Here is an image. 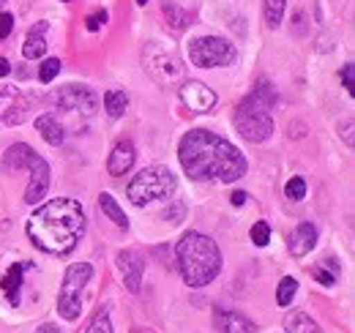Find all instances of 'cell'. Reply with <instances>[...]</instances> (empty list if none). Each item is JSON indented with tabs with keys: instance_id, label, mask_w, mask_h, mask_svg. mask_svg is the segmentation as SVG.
Segmentation results:
<instances>
[{
	"instance_id": "f1b7e54d",
	"label": "cell",
	"mask_w": 355,
	"mask_h": 333,
	"mask_svg": "<svg viewBox=\"0 0 355 333\" xmlns=\"http://www.w3.org/2000/svg\"><path fill=\"white\" fill-rule=\"evenodd\" d=\"M252 241H254V246H268V241H270V227H268L266 221H254V227H252Z\"/></svg>"
},
{
	"instance_id": "4dcf8cb0",
	"label": "cell",
	"mask_w": 355,
	"mask_h": 333,
	"mask_svg": "<svg viewBox=\"0 0 355 333\" xmlns=\"http://www.w3.org/2000/svg\"><path fill=\"white\" fill-rule=\"evenodd\" d=\"M353 74H355V66L353 63H347L345 69H342V83H345V87H347V93L353 96L355 87H353Z\"/></svg>"
},
{
	"instance_id": "2e32d148",
	"label": "cell",
	"mask_w": 355,
	"mask_h": 333,
	"mask_svg": "<svg viewBox=\"0 0 355 333\" xmlns=\"http://www.w3.org/2000/svg\"><path fill=\"white\" fill-rule=\"evenodd\" d=\"M25 268H31V262H14L8 271H6V276H3V282H0V287H3V295H6V300L11 303V306H19V290H22V271Z\"/></svg>"
},
{
	"instance_id": "e0dca14e",
	"label": "cell",
	"mask_w": 355,
	"mask_h": 333,
	"mask_svg": "<svg viewBox=\"0 0 355 333\" xmlns=\"http://www.w3.org/2000/svg\"><path fill=\"white\" fill-rule=\"evenodd\" d=\"M216 325L222 333H254V323L241 311H216Z\"/></svg>"
},
{
	"instance_id": "d6986e66",
	"label": "cell",
	"mask_w": 355,
	"mask_h": 333,
	"mask_svg": "<svg viewBox=\"0 0 355 333\" xmlns=\"http://www.w3.org/2000/svg\"><path fill=\"white\" fill-rule=\"evenodd\" d=\"M36 131H42V137H44L49 145H55V148L63 142V126L58 123L55 115H42V118H36Z\"/></svg>"
},
{
	"instance_id": "8fae6325",
	"label": "cell",
	"mask_w": 355,
	"mask_h": 333,
	"mask_svg": "<svg viewBox=\"0 0 355 333\" xmlns=\"http://www.w3.org/2000/svg\"><path fill=\"white\" fill-rule=\"evenodd\" d=\"M180 101L197 112V115H205L216 107V93L208 87L205 83H197V80H189V83L180 85Z\"/></svg>"
},
{
	"instance_id": "9a60e30c",
	"label": "cell",
	"mask_w": 355,
	"mask_h": 333,
	"mask_svg": "<svg viewBox=\"0 0 355 333\" xmlns=\"http://www.w3.org/2000/svg\"><path fill=\"white\" fill-rule=\"evenodd\" d=\"M314 246H317V227L309 224V221L298 224V227L293 230V235H290V254H293V257H304V254H309Z\"/></svg>"
},
{
	"instance_id": "f35d334b",
	"label": "cell",
	"mask_w": 355,
	"mask_h": 333,
	"mask_svg": "<svg viewBox=\"0 0 355 333\" xmlns=\"http://www.w3.org/2000/svg\"><path fill=\"white\" fill-rule=\"evenodd\" d=\"M36 333H60V331H58L55 325H42V328H39Z\"/></svg>"
},
{
	"instance_id": "ffe728a7",
	"label": "cell",
	"mask_w": 355,
	"mask_h": 333,
	"mask_svg": "<svg viewBox=\"0 0 355 333\" xmlns=\"http://www.w3.org/2000/svg\"><path fill=\"white\" fill-rule=\"evenodd\" d=\"M98 208H101V213H104V216H107L112 224H118L121 230H126V227H129L126 213L121 210V205L115 203V197H112V194H107V191H104V194L98 197Z\"/></svg>"
},
{
	"instance_id": "e575fe53",
	"label": "cell",
	"mask_w": 355,
	"mask_h": 333,
	"mask_svg": "<svg viewBox=\"0 0 355 333\" xmlns=\"http://www.w3.org/2000/svg\"><path fill=\"white\" fill-rule=\"evenodd\" d=\"M339 134H345V142H347V145H350V148H353V121H347V123H345V131H339Z\"/></svg>"
},
{
	"instance_id": "8d00e7d4",
	"label": "cell",
	"mask_w": 355,
	"mask_h": 333,
	"mask_svg": "<svg viewBox=\"0 0 355 333\" xmlns=\"http://www.w3.org/2000/svg\"><path fill=\"white\" fill-rule=\"evenodd\" d=\"M290 137L295 139V137H306V131H304V126H298V123H293L290 126Z\"/></svg>"
},
{
	"instance_id": "6da1fadb",
	"label": "cell",
	"mask_w": 355,
	"mask_h": 333,
	"mask_svg": "<svg viewBox=\"0 0 355 333\" xmlns=\"http://www.w3.org/2000/svg\"><path fill=\"white\" fill-rule=\"evenodd\" d=\"M178 159L191 180L232 183L246 175L243 153L232 142H227L224 137L208 131V128H194V131L183 134V139L178 145Z\"/></svg>"
},
{
	"instance_id": "f546056e",
	"label": "cell",
	"mask_w": 355,
	"mask_h": 333,
	"mask_svg": "<svg viewBox=\"0 0 355 333\" xmlns=\"http://www.w3.org/2000/svg\"><path fill=\"white\" fill-rule=\"evenodd\" d=\"M11 31H14V17H11L8 11H3V14H0V39H8Z\"/></svg>"
},
{
	"instance_id": "9c48e42d",
	"label": "cell",
	"mask_w": 355,
	"mask_h": 333,
	"mask_svg": "<svg viewBox=\"0 0 355 333\" xmlns=\"http://www.w3.org/2000/svg\"><path fill=\"white\" fill-rule=\"evenodd\" d=\"M145 69H148V74L159 85H173V83H178V80H183V74H186V66H183V60H180L178 55L162 52V49H156V46L148 49V55H145Z\"/></svg>"
},
{
	"instance_id": "7c38bea8",
	"label": "cell",
	"mask_w": 355,
	"mask_h": 333,
	"mask_svg": "<svg viewBox=\"0 0 355 333\" xmlns=\"http://www.w3.org/2000/svg\"><path fill=\"white\" fill-rule=\"evenodd\" d=\"M31 101L22 96L19 87H0V121L8 126H17L25 121Z\"/></svg>"
},
{
	"instance_id": "3957f363",
	"label": "cell",
	"mask_w": 355,
	"mask_h": 333,
	"mask_svg": "<svg viewBox=\"0 0 355 333\" xmlns=\"http://www.w3.org/2000/svg\"><path fill=\"white\" fill-rule=\"evenodd\" d=\"M178 268L189 287L211 284L222 271V251L202 232H186L178 244Z\"/></svg>"
},
{
	"instance_id": "277c9868",
	"label": "cell",
	"mask_w": 355,
	"mask_h": 333,
	"mask_svg": "<svg viewBox=\"0 0 355 333\" xmlns=\"http://www.w3.org/2000/svg\"><path fill=\"white\" fill-rule=\"evenodd\" d=\"M276 107V90L268 83H260L235 110V128L243 139L260 145L273 134L270 110Z\"/></svg>"
},
{
	"instance_id": "5b68a950",
	"label": "cell",
	"mask_w": 355,
	"mask_h": 333,
	"mask_svg": "<svg viewBox=\"0 0 355 333\" xmlns=\"http://www.w3.org/2000/svg\"><path fill=\"white\" fill-rule=\"evenodd\" d=\"M22 166L31 169V183H28V191H25V203L36 205L39 200H44L46 189H49V164H46L44 159H42L31 145L17 142V145H11V148L3 153V169H6V172H11V169L17 172V169H22Z\"/></svg>"
},
{
	"instance_id": "30bf717a",
	"label": "cell",
	"mask_w": 355,
	"mask_h": 333,
	"mask_svg": "<svg viewBox=\"0 0 355 333\" xmlns=\"http://www.w3.org/2000/svg\"><path fill=\"white\" fill-rule=\"evenodd\" d=\"M55 104L69 110V112H80V115H96L98 112V96L85 87V85H66L55 93Z\"/></svg>"
},
{
	"instance_id": "8992f818",
	"label": "cell",
	"mask_w": 355,
	"mask_h": 333,
	"mask_svg": "<svg viewBox=\"0 0 355 333\" xmlns=\"http://www.w3.org/2000/svg\"><path fill=\"white\" fill-rule=\"evenodd\" d=\"M178 189V180L175 175L162 164H153V166H145L139 175H134L126 194L132 200L137 208H145L156 200H170L175 194Z\"/></svg>"
},
{
	"instance_id": "74e56055",
	"label": "cell",
	"mask_w": 355,
	"mask_h": 333,
	"mask_svg": "<svg viewBox=\"0 0 355 333\" xmlns=\"http://www.w3.org/2000/svg\"><path fill=\"white\" fill-rule=\"evenodd\" d=\"M11 74V63L6 58H0V77H8Z\"/></svg>"
},
{
	"instance_id": "83f0119b",
	"label": "cell",
	"mask_w": 355,
	"mask_h": 333,
	"mask_svg": "<svg viewBox=\"0 0 355 333\" xmlns=\"http://www.w3.org/2000/svg\"><path fill=\"white\" fill-rule=\"evenodd\" d=\"M284 191H287V197H290L293 203H301V200L306 197V180H304V178H293Z\"/></svg>"
},
{
	"instance_id": "d590c367",
	"label": "cell",
	"mask_w": 355,
	"mask_h": 333,
	"mask_svg": "<svg viewBox=\"0 0 355 333\" xmlns=\"http://www.w3.org/2000/svg\"><path fill=\"white\" fill-rule=\"evenodd\" d=\"M230 203H232V205H243V203H246V191H232Z\"/></svg>"
},
{
	"instance_id": "d4e9b609",
	"label": "cell",
	"mask_w": 355,
	"mask_h": 333,
	"mask_svg": "<svg viewBox=\"0 0 355 333\" xmlns=\"http://www.w3.org/2000/svg\"><path fill=\"white\" fill-rule=\"evenodd\" d=\"M295 292H298V282H295L293 276H284V279L279 282V292H276L279 306H290L293 298H295Z\"/></svg>"
},
{
	"instance_id": "484cf974",
	"label": "cell",
	"mask_w": 355,
	"mask_h": 333,
	"mask_svg": "<svg viewBox=\"0 0 355 333\" xmlns=\"http://www.w3.org/2000/svg\"><path fill=\"white\" fill-rule=\"evenodd\" d=\"M85 333H112V325H110V311L107 309H101L93 320H90L88 331Z\"/></svg>"
},
{
	"instance_id": "5bb4252c",
	"label": "cell",
	"mask_w": 355,
	"mask_h": 333,
	"mask_svg": "<svg viewBox=\"0 0 355 333\" xmlns=\"http://www.w3.org/2000/svg\"><path fill=\"white\" fill-rule=\"evenodd\" d=\"M118 268L123 273V284L129 292H139L142 287V259L134 251H121L118 254Z\"/></svg>"
},
{
	"instance_id": "7402d4cb",
	"label": "cell",
	"mask_w": 355,
	"mask_h": 333,
	"mask_svg": "<svg viewBox=\"0 0 355 333\" xmlns=\"http://www.w3.org/2000/svg\"><path fill=\"white\" fill-rule=\"evenodd\" d=\"M162 11H164V17H167V22L175 28V31H183V28H189L191 25V14L189 11H183L178 3L173 0H164L162 3Z\"/></svg>"
},
{
	"instance_id": "ac0fdd59",
	"label": "cell",
	"mask_w": 355,
	"mask_h": 333,
	"mask_svg": "<svg viewBox=\"0 0 355 333\" xmlns=\"http://www.w3.org/2000/svg\"><path fill=\"white\" fill-rule=\"evenodd\" d=\"M44 31H46V25L42 22L39 28H33V31L28 33V39H25V44H22V58L36 60V58H42V55H44V52H46Z\"/></svg>"
},
{
	"instance_id": "4fadbf2b",
	"label": "cell",
	"mask_w": 355,
	"mask_h": 333,
	"mask_svg": "<svg viewBox=\"0 0 355 333\" xmlns=\"http://www.w3.org/2000/svg\"><path fill=\"white\" fill-rule=\"evenodd\" d=\"M134 159H137V151H134L132 139H121L112 153H110V162H107V172L110 175H126L134 166Z\"/></svg>"
},
{
	"instance_id": "44dd1931",
	"label": "cell",
	"mask_w": 355,
	"mask_h": 333,
	"mask_svg": "<svg viewBox=\"0 0 355 333\" xmlns=\"http://www.w3.org/2000/svg\"><path fill=\"white\" fill-rule=\"evenodd\" d=\"M284 328H287V333H322L320 325L311 320L306 311H293V314H287Z\"/></svg>"
},
{
	"instance_id": "7a4b0ae2",
	"label": "cell",
	"mask_w": 355,
	"mask_h": 333,
	"mask_svg": "<svg viewBox=\"0 0 355 333\" xmlns=\"http://www.w3.org/2000/svg\"><path fill=\"white\" fill-rule=\"evenodd\" d=\"M85 232V210L71 197L49 200L28 219V238L46 254H69Z\"/></svg>"
},
{
	"instance_id": "52a82bcc",
	"label": "cell",
	"mask_w": 355,
	"mask_h": 333,
	"mask_svg": "<svg viewBox=\"0 0 355 333\" xmlns=\"http://www.w3.org/2000/svg\"><path fill=\"white\" fill-rule=\"evenodd\" d=\"M93 279V268L88 262H74L66 276H63V287L58 295V314L69 323H74L83 314V290Z\"/></svg>"
},
{
	"instance_id": "d6a6232c",
	"label": "cell",
	"mask_w": 355,
	"mask_h": 333,
	"mask_svg": "<svg viewBox=\"0 0 355 333\" xmlns=\"http://www.w3.org/2000/svg\"><path fill=\"white\" fill-rule=\"evenodd\" d=\"M314 279H317V282H322L325 287H334V284H336V276H334V273H328V271H322V268H317V271H314Z\"/></svg>"
},
{
	"instance_id": "603a6c76",
	"label": "cell",
	"mask_w": 355,
	"mask_h": 333,
	"mask_svg": "<svg viewBox=\"0 0 355 333\" xmlns=\"http://www.w3.org/2000/svg\"><path fill=\"white\" fill-rule=\"evenodd\" d=\"M129 107V96L123 90H107L104 93V110L110 112V118H121Z\"/></svg>"
},
{
	"instance_id": "ba28073f",
	"label": "cell",
	"mask_w": 355,
	"mask_h": 333,
	"mask_svg": "<svg viewBox=\"0 0 355 333\" xmlns=\"http://www.w3.org/2000/svg\"><path fill=\"white\" fill-rule=\"evenodd\" d=\"M189 60L200 69H222L232 66L235 60V46L219 39V36H200L194 42H189Z\"/></svg>"
},
{
	"instance_id": "836d02e7",
	"label": "cell",
	"mask_w": 355,
	"mask_h": 333,
	"mask_svg": "<svg viewBox=\"0 0 355 333\" xmlns=\"http://www.w3.org/2000/svg\"><path fill=\"white\" fill-rule=\"evenodd\" d=\"M183 213H186V208H183V203H175L173 208L164 210V219H170V221H180V219H183Z\"/></svg>"
},
{
	"instance_id": "ab89813d",
	"label": "cell",
	"mask_w": 355,
	"mask_h": 333,
	"mask_svg": "<svg viewBox=\"0 0 355 333\" xmlns=\"http://www.w3.org/2000/svg\"><path fill=\"white\" fill-rule=\"evenodd\" d=\"M145 3H148V0H137V6H145Z\"/></svg>"
},
{
	"instance_id": "60d3db41",
	"label": "cell",
	"mask_w": 355,
	"mask_h": 333,
	"mask_svg": "<svg viewBox=\"0 0 355 333\" xmlns=\"http://www.w3.org/2000/svg\"><path fill=\"white\" fill-rule=\"evenodd\" d=\"M63 3H69V0H63Z\"/></svg>"
},
{
	"instance_id": "1f68e13d",
	"label": "cell",
	"mask_w": 355,
	"mask_h": 333,
	"mask_svg": "<svg viewBox=\"0 0 355 333\" xmlns=\"http://www.w3.org/2000/svg\"><path fill=\"white\" fill-rule=\"evenodd\" d=\"M104 22H107V11H96V14H90V17H88V31H98Z\"/></svg>"
},
{
	"instance_id": "4316f807",
	"label": "cell",
	"mask_w": 355,
	"mask_h": 333,
	"mask_svg": "<svg viewBox=\"0 0 355 333\" xmlns=\"http://www.w3.org/2000/svg\"><path fill=\"white\" fill-rule=\"evenodd\" d=\"M58 74H60V60H58V58H49V60H44V63H42V69H39V80H42L44 85L52 83Z\"/></svg>"
},
{
	"instance_id": "cb8c5ba5",
	"label": "cell",
	"mask_w": 355,
	"mask_h": 333,
	"mask_svg": "<svg viewBox=\"0 0 355 333\" xmlns=\"http://www.w3.org/2000/svg\"><path fill=\"white\" fill-rule=\"evenodd\" d=\"M284 8H287V0H266L263 11H266V25L273 31L282 25V17H284Z\"/></svg>"
}]
</instances>
